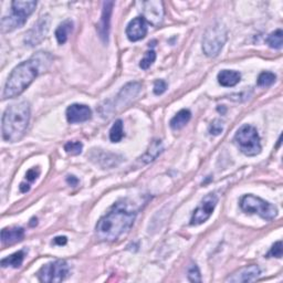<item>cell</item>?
<instances>
[{"label":"cell","mask_w":283,"mask_h":283,"mask_svg":"<svg viewBox=\"0 0 283 283\" xmlns=\"http://www.w3.org/2000/svg\"><path fill=\"white\" fill-rule=\"evenodd\" d=\"M52 62V57L48 52H38L23 63L18 64L10 73L4 89V99L19 96L28 88L38 75L47 70Z\"/></svg>","instance_id":"6da1fadb"},{"label":"cell","mask_w":283,"mask_h":283,"mask_svg":"<svg viewBox=\"0 0 283 283\" xmlns=\"http://www.w3.org/2000/svg\"><path fill=\"white\" fill-rule=\"evenodd\" d=\"M137 211L126 200L116 203L95 227L96 238L101 241H115L133 226Z\"/></svg>","instance_id":"7a4b0ae2"},{"label":"cell","mask_w":283,"mask_h":283,"mask_svg":"<svg viewBox=\"0 0 283 283\" xmlns=\"http://www.w3.org/2000/svg\"><path fill=\"white\" fill-rule=\"evenodd\" d=\"M30 121L29 103L23 101L7 107L3 115V139L16 143L25 136Z\"/></svg>","instance_id":"3957f363"},{"label":"cell","mask_w":283,"mask_h":283,"mask_svg":"<svg viewBox=\"0 0 283 283\" xmlns=\"http://www.w3.org/2000/svg\"><path fill=\"white\" fill-rule=\"evenodd\" d=\"M37 7V2H21L16 0L11 3V15L2 19V31L10 32L17 28H21L27 23L31 13Z\"/></svg>","instance_id":"277c9868"},{"label":"cell","mask_w":283,"mask_h":283,"mask_svg":"<svg viewBox=\"0 0 283 283\" xmlns=\"http://www.w3.org/2000/svg\"><path fill=\"white\" fill-rule=\"evenodd\" d=\"M227 41V29L220 24L207 29L203 39V51L207 57H217Z\"/></svg>","instance_id":"5b68a950"},{"label":"cell","mask_w":283,"mask_h":283,"mask_svg":"<svg viewBox=\"0 0 283 283\" xmlns=\"http://www.w3.org/2000/svg\"><path fill=\"white\" fill-rule=\"evenodd\" d=\"M234 141L238 144L240 150L247 156H257L261 153L259 134L251 125L246 124L241 126L234 136Z\"/></svg>","instance_id":"8992f818"},{"label":"cell","mask_w":283,"mask_h":283,"mask_svg":"<svg viewBox=\"0 0 283 283\" xmlns=\"http://www.w3.org/2000/svg\"><path fill=\"white\" fill-rule=\"evenodd\" d=\"M240 207L247 213H255L265 220H273L278 215L277 207L260 197L246 195L240 200Z\"/></svg>","instance_id":"52a82bcc"},{"label":"cell","mask_w":283,"mask_h":283,"mask_svg":"<svg viewBox=\"0 0 283 283\" xmlns=\"http://www.w3.org/2000/svg\"><path fill=\"white\" fill-rule=\"evenodd\" d=\"M69 273V266L64 260H57L50 262L40 269L38 278L45 283H57L62 282Z\"/></svg>","instance_id":"ba28073f"},{"label":"cell","mask_w":283,"mask_h":283,"mask_svg":"<svg viewBox=\"0 0 283 283\" xmlns=\"http://www.w3.org/2000/svg\"><path fill=\"white\" fill-rule=\"evenodd\" d=\"M218 203V197L215 194H208L203 200L197 209L194 211L190 219L191 226H198L207 222L212 215Z\"/></svg>","instance_id":"9c48e42d"},{"label":"cell","mask_w":283,"mask_h":283,"mask_svg":"<svg viewBox=\"0 0 283 283\" xmlns=\"http://www.w3.org/2000/svg\"><path fill=\"white\" fill-rule=\"evenodd\" d=\"M49 27H50V18L49 16H43L41 17L38 23L32 27V29H30L28 32L26 33V38H25V42L30 46L34 47L39 45L41 41H42L48 34V31H49Z\"/></svg>","instance_id":"30bf717a"},{"label":"cell","mask_w":283,"mask_h":283,"mask_svg":"<svg viewBox=\"0 0 283 283\" xmlns=\"http://www.w3.org/2000/svg\"><path fill=\"white\" fill-rule=\"evenodd\" d=\"M143 6V18L145 21H148L151 26H160L164 20V5L162 2L150 0L145 2Z\"/></svg>","instance_id":"8fae6325"},{"label":"cell","mask_w":283,"mask_h":283,"mask_svg":"<svg viewBox=\"0 0 283 283\" xmlns=\"http://www.w3.org/2000/svg\"><path fill=\"white\" fill-rule=\"evenodd\" d=\"M261 271L258 266H247L239 269L236 272H233L226 279V282L231 283H241V282H252L255 281L260 275Z\"/></svg>","instance_id":"7c38bea8"},{"label":"cell","mask_w":283,"mask_h":283,"mask_svg":"<svg viewBox=\"0 0 283 283\" xmlns=\"http://www.w3.org/2000/svg\"><path fill=\"white\" fill-rule=\"evenodd\" d=\"M113 2H105L103 4V10L100 24L98 27L100 38L104 43L108 42V34H110V27H111V16L113 11Z\"/></svg>","instance_id":"4fadbf2b"},{"label":"cell","mask_w":283,"mask_h":283,"mask_svg":"<svg viewBox=\"0 0 283 283\" xmlns=\"http://www.w3.org/2000/svg\"><path fill=\"white\" fill-rule=\"evenodd\" d=\"M92 117L91 108L83 104H72L67 108V120L69 123L86 122Z\"/></svg>","instance_id":"5bb4252c"},{"label":"cell","mask_w":283,"mask_h":283,"mask_svg":"<svg viewBox=\"0 0 283 283\" xmlns=\"http://www.w3.org/2000/svg\"><path fill=\"white\" fill-rule=\"evenodd\" d=\"M147 34V25L143 17L134 18L126 27V36L127 38L135 42L146 37Z\"/></svg>","instance_id":"9a60e30c"},{"label":"cell","mask_w":283,"mask_h":283,"mask_svg":"<svg viewBox=\"0 0 283 283\" xmlns=\"http://www.w3.org/2000/svg\"><path fill=\"white\" fill-rule=\"evenodd\" d=\"M142 85L139 82H133V83H128L124 86L116 99V102L119 103V106L123 107L127 105L129 102H132L136 98L137 94L140 93Z\"/></svg>","instance_id":"2e32d148"},{"label":"cell","mask_w":283,"mask_h":283,"mask_svg":"<svg viewBox=\"0 0 283 283\" xmlns=\"http://www.w3.org/2000/svg\"><path fill=\"white\" fill-rule=\"evenodd\" d=\"M25 238V229L21 227L5 228L2 231V243L4 246H10L20 243Z\"/></svg>","instance_id":"e0dca14e"},{"label":"cell","mask_w":283,"mask_h":283,"mask_svg":"<svg viewBox=\"0 0 283 283\" xmlns=\"http://www.w3.org/2000/svg\"><path fill=\"white\" fill-rule=\"evenodd\" d=\"M241 75L239 72L233 70H223L218 73V82L223 86L230 88L238 84L240 82Z\"/></svg>","instance_id":"ac0fdd59"},{"label":"cell","mask_w":283,"mask_h":283,"mask_svg":"<svg viewBox=\"0 0 283 283\" xmlns=\"http://www.w3.org/2000/svg\"><path fill=\"white\" fill-rule=\"evenodd\" d=\"M190 119H191V113L189 110L183 108L170 120L169 125L171 129L174 130L182 129L184 126H186V124L190 121Z\"/></svg>","instance_id":"d6986e66"},{"label":"cell","mask_w":283,"mask_h":283,"mask_svg":"<svg viewBox=\"0 0 283 283\" xmlns=\"http://www.w3.org/2000/svg\"><path fill=\"white\" fill-rule=\"evenodd\" d=\"M73 31V23L71 20H66L62 24L59 25V27L56 30V38L59 45H64L70 33Z\"/></svg>","instance_id":"ffe728a7"},{"label":"cell","mask_w":283,"mask_h":283,"mask_svg":"<svg viewBox=\"0 0 283 283\" xmlns=\"http://www.w3.org/2000/svg\"><path fill=\"white\" fill-rule=\"evenodd\" d=\"M164 147H163V144H162V141H154L153 143H151V145L149 146L148 150L146 151V153H145L143 155V157L141 158V160L144 162V163H150V162H153L155 161L156 158L160 156L162 154V151H163Z\"/></svg>","instance_id":"44dd1931"},{"label":"cell","mask_w":283,"mask_h":283,"mask_svg":"<svg viewBox=\"0 0 283 283\" xmlns=\"http://www.w3.org/2000/svg\"><path fill=\"white\" fill-rule=\"evenodd\" d=\"M25 254H26V252L24 250H19L13 254L9 255V257L3 259L2 262H0V265H2L3 268H7V267L19 268L23 265L24 259H25Z\"/></svg>","instance_id":"7402d4cb"},{"label":"cell","mask_w":283,"mask_h":283,"mask_svg":"<svg viewBox=\"0 0 283 283\" xmlns=\"http://www.w3.org/2000/svg\"><path fill=\"white\" fill-rule=\"evenodd\" d=\"M267 43L269 45V47L272 48V49H277V50L282 49V47H283V32H282V30L278 29V30H275L274 32H272L270 36L268 37Z\"/></svg>","instance_id":"603a6c76"},{"label":"cell","mask_w":283,"mask_h":283,"mask_svg":"<svg viewBox=\"0 0 283 283\" xmlns=\"http://www.w3.org/2000/svg\"><path fill=\"white\" fill-rule=\"evenodd\" d=\"M124 136V130H123V122L122 120H117L114 124L112 128L110 129V140L113 143H119Z\"/></svg>","instance_id":"cb8c5ba5"},{"label":"cell","mask_w":283,"mask_h":283,"mask_svg":"<svg viewBox=\"0 0 283 283\" xmlns=\"http://www.w3.org/2000/svg\"><path fill=\"white\" fill-rule=\"evenodd\" d=\"M275 80H277V77H275L274 73H272V72H262L259 75L257 83H258L259 86L267 88V86L272 85L275 82Z\"/></svg>","instance_id":"d4e9b609"},{"label":"cell","mask_w":283,"mask_h":283,"mask_svg":"<svg viewBox=\"0 0 283 283\" xmlns=\"http://www.w3.org/2000/svg\"><path fill=\"white\" fill-rule=\"evenodd\" d=\"M82 148H83V144L79 141H73V142H68L64 145V150L68 154L70 155H79L81 154Z\"/></svg>","instance_id":"484cf974"},{"label":"cell","mask_w":283,"mask_h":283,"mask_svg":"<svg viewBox=\"0 0 283 283\" xmlns=\"http://www.w3.org/2000/svg\"><path fill=\"white\" fill-rule=\"evenodd\" d=\"M155 60H156L155 51H153V50L147 51L146 53H145L144 58L142 59L140 67L143 69V70H147V69H149L151 67V64L154 63Z\"/></svg>","instance_id":"4316f807"},{"label":"cell","mask_w":283,"mask_h":283,"mask_svg":"<svg viewBox=\"0 0 283 283\" xmlns=\"http://www.w3.org/2000/svg\"><path fill=\"white\" fill-rule=\"evenodd\" d=\"M188 280L190 282H202V275L196 265H191L188 269Z\"/></svg>","instance_id":"83f0119b"},{"label":"cell","mask_w":283,"mask_h":283,"mask_svg":"<svg viewBox=\"0 0 283 283\" xmlns=\"http://www.w3.org/2000/svg\"><path fill=\"white\" fill-rule=\"evenodd\" d=\"M267 257H274V258H279V259L282 257V243L281 241H278V243H275L272 246L271 250L269 251Z\"/></svg>","instance_id":"f1b7e54d"},{"label":"cell","mask_w":283,"mask_h":283,"mask_svg":"<svg viewBox=\"0 0 283 283\" xmlns=\"http://www.w3.org/2000/svg\"><path fill=\"white\" fill-rule=\"evenodd\" d=\"M224 129V125H223V122L220 120H215L209 126V133L211 135H219L220 133L223 132Z\"/></svg>","instance_id":"f546056e"},{"label":"cell","mask_w":283,"mask_h":283,"mask_svg":"<svg viewBox=\"0 0 283 283\" xmlns=\"http://www.w3.org/2000/svg\"><path fill=\"white\" fill-rule=\"evenodd\" d=\"M167 90V83L164 80H157L154 83V93L156 95H161Z\"/></svg>","instance_id":"4dcf8cb0"},{"label":"cell","mask_w":283,"mask_h":283,"mask_svg":"<svg viewBox=\"0 0 283 283\" xmlns=\"http://www.w3.org/2000/svg\"><path fill=\"white\" fill-rule=\"evenodd\" d=\"M39 175H40V169L38 167H34V168H31L27 171L26 178H27V181L32 183L36 181V179L39 177Z\"/></svg>","instance_id":"1f68e13d"},{"label":"cell","mask_w":283,"mask_h":283,"mask_svg":"<svg viewBox=\"0 0 283 283\" xmlns=\"http://www.w3.org/2000/svg\"><path fill=\"white\" fill-rule=\"evenodd\" d=\"M67 241H68L67 237H57V238H54L53 244L58 245V246H62V245H66Z\"/></svg>","instance_id":"d6a6232c"},{"label":"cell","mask_w":283,"mask_h":283,"mask_svg":"<svg viewBox=\"0 0 283 283\" xmlns=\"http://www.w3.org/2000/svg\"><path fill=\"white\" fill-rule=\"evenodd\" d=\"M67 182L70 184L71 186H75V185H78V183H79L78 178H75L74 176H69L68 179H67Z\"/></svg>","instance_id":"836d02e7"},{"label":"cell","mask_w":283,"mask_h":283,"mask_svg":"<svg viewBox=\"0 0 283 283\" xmlns=\"http://www.w3.org/2000/svg\"><path fill=\"white\" fill-rule=\"evenodd\" d=\"M30 189V186L28 184H25V183H21L20 184V190H21L23 192H27V191H29Z\"/></svg>","instance_id":"e575fe53"}]
</instances>
